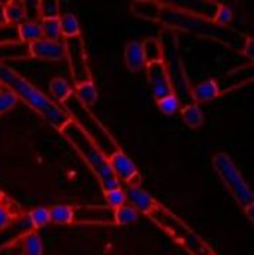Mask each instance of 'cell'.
I'll return each instance as SVG.
<instances>
[{
  "label": "cell",
  "instance_id": "obj_1",
  "mask_svg": "<svg viewBox=\"0 0 254 255\" xmlns=\"http://www.w3.org/2000/svg\"><path fill=\"white\" fill-rule=\"evenodd\" d=\"M159 22H162L168 30H180L199 37H207L231 49L243 51L247 40L246 34L240 33L232 27H222L210 18H205L193 10L174 4L163 3Z\"/></svg>",
  "mask_w": 254,
  "mask_h": 255
},
{
  "label": "cell",
  "instance_id": "obj_2",
  "mask_svg": "<svg viewBox=\"0 0 254 255\" xmlns=\"http://www.w3.org/2000/svg\"><path fill=\"white\" fill-rule=\"evenodd\" d=\"M0 85L1 88L10 91L30 109H33L55 130H61V127L70 121L69 115L60 105L52 102L36 85H33L28 79H25L21 73H18L15 69L3 61H0Z\"/></svg>",
  "mask_w": 254,
  "mask_h": 255
},
{
  "label": "cell",
  "instance_id": "obj_3",
  "mask_svg": "<svg viewBox=\"0 0 254 255\" xmlns=\"http://www.w3.org/2000/svg\"><path fill=\"white\" fill-rule=\"evenodd\" d=\"M58 131L70 143V146L78 152V155L87 163V166L91 169L94 176L99 179V184L103 193L115 190V188H121L120 181L114 176L109 167L108 157L72 120L66 123Z\"/></svg>",
  "mask_w": 254,
  "mask_h": 255
},
{
  "label": "cell",
  "instance_id": "obj_4",
  "mask_svg": "<svg viewBox=\"0 0 254 255\" xmlns=\"http://www.w3.org/2000/svg\"><path fill=\"white\" fill-rule=\"evenodd\" d=\"M61 108L66 111L69 118L97 145V148L106 155H112L120 149L112 134L106 130V127L97 120V117L90 111V108L84 106L75 94H72L66 102L61 103Z\"/></svg>",
  "mask_w": 254,
  "mask_h": 255
},
{
  "label": "cell",
  "instance_id": "obj_5",
  "mask_svg": "<svg viewBox=\"0 0 254 255\" xmlns=\"http://www.w3.org/2000/svg\"><path fill=\"white\" fill-rule=\"evenodd\" d=\"M148 218H151L162 230H165L192 255H216L211 247L199 235H196L184 221H181L163 205L159 203L157 208L148 215Z\"/></svg>",
  "mask_w": 254,
  "mask_h": 255
},
{
  "label": "cell",
  "instance_id": "obj_6",
  "mask_svg": "<svg viewBox=\"0 0 254 255\" xmlns=\"http://www.w3.org/2000/svg\"><path fill=\"white\" fill-rule=\"evenodd\" d=\"M162 42L163 49V63L168 69L174 93L180 99V102H184L186 105L193 103L192 100V87L189 84V78L186 73V67L183 63V57L180 52L178 39L174 34L172 30H165L162 33V37H159Z\"/></svg>",
  "mask_w": 254,
  "mask_h": 255
},
{
  "label": "cell",
  "instance_id": "obj_7",
  "mask_svg": "<svg viewBox=\"0 0 254 255\" xmlns=\"http://www.w3.org/2000/svg\"><path fill=\"white\" fill-rule=\"evenodd\" d=\"M213 167L228 191L237 200V203L246 211L254 205V193L243 173L226 152H217L213 157Z\"/></svg>",
  "mask_w": 254,
  "mask_h": 255
},
{
  "label": "cell",
  "instance_id": "obj_8",
  "mask_svg": "<svg viewBox=\"0 0 254 255\" xmlns=\"http://www.w3.org/2000/svg\"><path fill=\"white\" fill-rule=\"evenodd\" d=\"M63 42L66 48V58L69 63L73 85L78 87L81 84L93 81V75H91L90 64H88V54H87V48H85V42L82 36L66 39Z\"/></svg>",
  "mask_w": 254,
  "mask_h": 255
},
{
  "label": "cell",
  "instance_id": "obj_9",
  "mask_svg": "<svg viewBox=\"0 0 254 255\" xmlns=\"http://www.w3.org/2000/svg\"><path fill=\"white\" fill-rule=\"evenodd\" d=\"M73 226H115L114 209L106 205L72 206Z\"/></svg>",
  "mask_w": 254,
  "mask_h": 255
},
{
  "label": "cell",
  "instance_id": "obj_10",
  "mask_svg": "<svg viewBox=\"0 0 254 255\" xmlns=\"http://www.w3.org/2000/svg\"><path fill=\"white\" fill-rule=\"evenodd\" d=\"M145 73H147V81L150 84L151 94L156 102L166 96L174 94V87L163 60L145 64Z\"/></svg>",
  "mask_w": 254,
  "mask_h": 255
},
{
  "label": "cell",
  "instance_id": "obj_11",
  "mask_svg": "<svg viewBox=\"0 0 254 255\" xmlns=\"http://www.w3.org/2000/svg\"><path fill=\"white\" fill-rule=\"evenodd\" d=\"M109 161V167L114 173V176L121 182L127 184V185H139L141 184V175L138 172L136 164L133 163V160L126 155L121 148L118 151H115L112 155L108 157Z\"/></svg>",
  "mask_w": 254,
  "mask_h": 255
},
{
  "label": "cell",
  "instance_id": "obj_12",
  "mask_svg": "<svg viewBox=\"0 0 254 255\" xmlns=\"http://www.w3.org/2000/svg\"><path fill=\"white\" fill-rule=\"evenodd\" d=\"M28 57L42 61H61L66 58L64 42H52L48 39H40L27 45Z\"/></svg>",
  "mask_w": 254,
  "mask_h": 255
},
{
  "label": "cell",
  "instance_id": "obj_13",
  "mask_svg": "<svg viewBox=\"0 0 254 255\" xmlns=\"http://www.w3.org/2000/svg\"><path fill=\"white\" fill-rule=\"evenodd\" d=\"M31 232H34V227H33L30 218L27 217V214L19 215L7 227L0 230V251L13 245L18 241H22Z\"/></svg>",
  "mask_w": 254,
  "mask_h": 255
},
{
  "label": "cell",
  "instance_id": "obj_14",
  "mask_svg": "<svg viewBox=\"0 0 254 255\" xmlns=\"http://www.w3.org/2000/svg\"><path fill=\"white\" fill-rule=\"evenodd\" d=\"M254 82V63L241 66L229 73H226L225 76H222L217 84L220 88V94H226L231 93L240 87H244L247 84Z\"/></svg>",
  "mask_w": 254,
  "mask_h": 255
},
{
  "label": "cell",
  "instance_id": "obj_15",
  "mask_svg": "<svg viewBox=\"0 0 254 255\" xmlns=\"http://www.w3.org/2000/svg\"><path fill=\"white\" fill-rule=\"evenodd\" d=\"M123 190H124L127 203H130V206L139 214H144L148 217L159 205V202L139 185H126Z\"/></svg>",
  "mask_w": 254,
  "mask_h": 255
},
{
  "label": "cell",
  "instance_id": "obj_16",
  "mask_svg": "<svg viewBox=\"0 0 254 255\" xmlns=\"http://www.w3.org/2000/svg\"><path fill=\"white\" fill-rule=\"evenodd\" d=\"M124 64L130 73H138L145 67V57L142 43L139 40H130L124 46Z\"/></svg>",
  "mask_w": 254,
  "mask_h": 255
},
{
  "label": "cell",
  "instance_id": "obj_17",
  "mask_svg": "<svg viewBox=\"0 0 254 255\" xmlns=\"http://www.w3.org/2000/svg\"><path fill=\"white\" fill-rule=\"evenodd\" d=\"M220 88L217 84V79H207L192 88V100L196 105L208 103L211 100H216L220 97Z\"/></svg>",
  "mask_w": 254,
  "mask_h": 255
},
{
  "label": "cell",
  "instance_id": "obj_18",
  "mask_svg": "<svg viewBox=\"0 0 254 255\" xmlns=\"http://www.w3.org/2000/svg\"><path fill=\"white\" fill-rule=\"evenodd\" d=\"M1 18L6 27H16L27 19V7L18 1H7L1 4Z\"/></svg>",
  "mask_w": 254,
  "mask_h": 255
},
{
  "label": "cell",
  "instance_id": "obj_19",
  "mask_svg": "<svg viewBox=\"0 0 254 255\" xmlns=\"http://www.w3.org/2000/svg\"><path fill=\"white\" fill-rule=\"evenodd\" d=\"M162 9H163V3L159 1H133L130 4V10L135 16L151 22L160 21Z\"/></svg>",
  "mask_w": 254,
  "mask_h": 255
},
{
  "label": "cell",
  "instance_id": "obj_20",
  "mask_svg": "<svg viewBox=\"0 0 254 255\" xmlns=\"http://www.w3.org/2000/svg\"><path fill=\"white\" fill-rule=\"evenodd\" d=\"M15 31H16L18 40L22 42V43H27V45L43 39L40 22H36V21L25 19L24 22H21L19 25L15 27Z\"/></svg>",
  "mask_w": 254,
  "mask_h": 255
},
{
  "label": "cell",
  "instance_id": "obj_21",
  "mask_svg": "<svg viewBox=\"0 0 254 255\" xmlns=\"http://www.w3.org/2000/svg\"><path fill=\"white\" fill-rule=\"evenodd\" d=\"M49 94H51L52 102H55L57 105L58 103L61 105L73 94V88L64 78L55 76L49 81Z\"/></svg>",
  "mask_w": 254,
  "mask_h": 255
},
{
  "label": "cell",
  "instance_id": "obj_22",
  "mask_svg": "<svg viewBox=\"0 0 254 255\" xmlns=\"http://www.w3.org/2000/svg\"><path fill=\"white\" fill-rule=\"evenodd\" d=\"M58 22H60V33H61V37L64 40L66 39H73V37L82 36L81 24H79L78 18L73 13H70V12L63 13L58 18Z\"/></svg>",
  "mask_w": 254,
  "mask_h": 255
},
{
  "label": "cell",
  "instance_id": "obj_23",
  "mask_svg": "<svg viewBox=\"0 0 254 255\" xmlns=\"http://www.w3.org/2000/svg\"><path fill=\"white\" fill-rule=\"evenodd\" d=\"M181 118L184 121V124L189 127V128H199L202 127L204 124V112L201 109L199 105L196 103H189V105H184L181 106Z\"/></svg>",
  "mask_w": 254,
  "mask_h": 255
},
{
  "label": "cell",
  "instance_id": "obj_24",
  "mask_svg": "<svg viewBox=\"0 0 254 255\" xmlns=\"http://www.w3.org/2000/svg\"><path fill=\"white\" fill-rule=\"evenodd\" d=\"M73 94H75V97H76L84 106H87V108L94 106V105L97 103V99H99V93H97L96 85H94L93 81L75 87Z\"/></svg>",
  "mask_w": 254,
  "mask_h": 255
},
{
  "label": "cell",
  "instance_id": "obj_25",
  "mask_svg": "<svg viewBox=\"0 0 254 255\" xmlns=\"http://www.w3.org/2000/svg\"><path fill=\"white\" fill-rule=\"evenodd\" d=\"M49 221L55 226H72V221H73L72 206L54 205L49 209Z\"/></svg>",
  "mask_w": 254,
  "mask_h": 255
},
{
  "label": "cell",
  "instance_id": "obj_26",
  "mask_svg": "<svg viewBox=\"0 0 254 255\" xmlns=\"http://www.w3.org/2000/svg\"><path fill=\"white\" fill-rule=\"evenodd\" d=\"M142 43L144 49V57L145 63H153V61H160L163 60V49H162V42L159 37H148Z\"/></svg>",
  "mask_w": 254,
  "mask_h": 255
},
{
  "label": "cell",
  "instance_id": "obj_27",
  "mask_svg": "<svg viewBox=\"0 0 254 255\" xmlns=\"http://www.w3.org/2000/svg\"><path fill=\"white\" fill-rule=\"evenodd\" d=\"M139 218V212L135 211L130 205H124L114 211V224L115 226H129L136 223Z\"/></svg>",
  "mask_w": 254,
  "mask_h": 255
},
{
  "label": "cell",
  "instance_id": "obj_28",
  "mask_svg": "<svg viewBox=\"0 0 254 255\" xmlns=\"http://www.w3.org/2000/svg\"><path fill=\"white\" fill-rule=\"evenodd\" d=\"M22 253L24 255H43V244L36 232L28 233L22 239Z\"/></svg>",
  "mask_w": 254,
  "mask_h": 255
},
{
  "label": "cell",
  "instance_id": "obj_29",
  "mask_svg": "<svg viewBox=\"0 0 254 255\" xmlns=\"http://www.w3.org/2000/svg\"><path fill=\"white\" fill-rule=\"evenodd\" d=\"M156 103H157L159 111L163 115H168V117L169 115H175L177 112L181 111V102H180V99L177 97L175 93L171 94V96H166V97H163L160 100H157Z\"/></svg>",
  "mask_w": 254,
  "mask_h": 255
},
{
  "label": "cell",
  "instance_id": "obj_30",
  "mask_svg": "<svg viewBox=\"0 0 254 255\" xmlns=\"http://www.w3.org/2000/svg\"><path fill=\"white\" fill-rule=\"evenodd\" d=\"M43 39L52 40V42H61V33H60V22L58 19H42L40 21Z\"/></svg>",
  "mask_w": 254,
  "mask_h": 255
},
{
  "label": "cell",
  "instance_id": "obj_31",
  "mask_svg": "<svg viewBox=\"0 0 254 255\" xmlns=\"http://www.w3.org/2000/svg\"><path fill=\"white\" fill-rule=\"evenodd\" d=\"M36 7L42 19H58L61 16L58 1H39Z\"/></svg>",
  "mask_w": 254,
  "mask_h": 255
},
{
  "label": "cell",
  "instance_id": "obj_32",
  "mask_svg": "<svg viewBox=\"0 0 254 255\" xmlns=\"http://www.w3.org/2000/svg\"><path fill=\"white\" fill-rule=\"evenodd\" d=\"M27 217L30 218V221H31V224H33V227H34V230L43 229V227H46V226L51 223V221H49V209L42 208V206L34 208V209H31L30 212H27Z\"/></svg>",
  "mask_w": 254,
  "mask_h": 255
},
{
  "label": "cell",
  "instance_id": "obj_33",
  "mask_svg": "<svg viewBox=\"0 0 254 255\" xmlns=\"http://www.w3.org/2000/svg\"><path fill=\"white\" fill-rule=\"evenodd\" d=\"M105 194V202H106V206H109L111 209H118L124 205H127V200H126V194H124V190L123 188H115V190H111V191H106L103 193Z\"/></svg>",
  "mask_w": 254,
  "mask_h": 255
},
{
  "label": "cell",
  "instance_id": "obj_34",
  "mask_svg": "<svg viewBox=\"0 0 254 255\" xmlns=\"http://www.w3.org/2000/svg\"><path fill=\"white\" fill-rule=\"evenodd\" d=\"M234 19V12L229 6L226 4H219L217 6V10H216V15L213 18V21L222 27H229V24L232 22Z\"/></svg>",
  "mask_w": 254,
  "mask_h": 255
},
{
  "label": "cell",
  "instance_id": "obj_35",
  "mask_svg": "<svg viewBox=\"0 0 254 255\" xmlns=\"http://www.w3.org/2000/svg\"><path fill=\"white\" fill-rule=\"evenodd\" d=\"M18 103V99L7 90H1L0 91V115H4L6 112L12 111Z\"/></svg>",
  "mask_w": 254,
  "mask_h": 255
},
{
  "label": "cell",
  "instance_id": "obj_36",
  "mask_svg": "<svg viewBox=\"0 0 254 255\" xmlns=\"http://www.w3.org/2000/svg\"><path fill=\"white\" fill-rule=\"evenodd\" d=\"M15 218H18L16 212L13 211L12 205L4 203V200L0 203V230L7 227Z\"/></svg>",
  "mask_w": 254,
  "mask_h": 255
},
{
  "label": "cell",
  "instance_id": "obj_37",
  "mask_svg": "<svg viewBox=\"0 0 254 255\" xmlns=\"http://www.w3.org/2000/svg\"><path fill=\"white\" fill-rule=\"evenodd\" d=\"M243 54L252 60V63H254V37L253 36H247V40H246V45L243 48Z\"/></svg>",
  "mask_w": 254,
  "mask_h": 255
},
{
  "label": "cell",
  "instance_id": "obj_38",
  "mask_svg": "<svg viewBox=\"0 0 254 255\" xmlns=\"http://www.w3.org/2000/svg\"><path fill=\"white\" fill-rule=\"evenodd\" d=\"M246 214H247V218L254 224V205L253 206H250L249 209H246Z\"/></svg>",
  "mask_w": 254,
  "mask_h": 255
},
{
  "label": "cell",
  "instance_id": "obj_39",
  "mask_svg": "<svg viewBox=\"0 0 254 255\" xmlns=\"http://www.w3.org/2000/svg\"><path fill=\"white\" fill-rule=\"evenodd\" d=\"M4 199H6V196H4V193L1 191V188H0V203H1V202H3Z\"/></svg>",
  "mask_w": 254,
  "mask_h": 255
},
{
  "label": "cell",
  "instance_id": "obj_40",
  "mask_svg": "<svg viewBox=\"0 0 254 255\" xmlns=\"http://www.w3.org/2000/svg\"><path fill=\"white\" fill-rule=\"evenodd\" d=\"M1 90H3V88H1V85H0V91H1Z\"/></svg>",
  "mask_w": 254,
  "mask_h": 255
}]
</instances>
